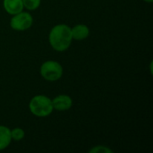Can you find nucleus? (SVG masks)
I'll return each instance as SVG.
<instances>
[{
  "label": "nucleus",
  "instance_id": "obj_6",
  "mask_svg": "<svg viewBox=\"0 0 153 153\" xmlns=\"http://www.w3.org/2000/svg\"><path fill=\"white\" fill-rule=\"evenodd\" d=\"M73 39L75 40H83L87 39L90 35V29L86 24L79 23L71 28Z\"/></svg>",
  "mask_w": 153,
  "mask_h": 153
},
{
  "label": "nucleus",
  "instance_id": "obj_5",
  "mask_svg": "<svg viewBox=\"0 0 153 153\" xmlns=\"http://www.w3.org/2000/svg\"><path fill=\"white\" fill-rule=\"evenodd\" d=\"M52 104L54 109L57 111H66L69 110L73 106V100L69 95L60 94L56 96L52 100Z\"/></svg>",
  "mask_w": 153,
  "mask_h": 153
},
{
  "label": "nucleus",
  "instance_id": "obj_2",
  "mask_svg": "<svg viewBox=\"0 0 153 153\" xmlns=\"http://www.w3.org/2000/svg\"><path fill=\"white\" fill-rule=\"evenodd\" d=\"M29 109L30 113L36 117H48L54 110L52 100L46 95H36L30 100L29 103Z\"/></svg>",
  "mask_w": 153,
  "mask_h": 153
},
{
  "label": "nucleus",
  "instance_id": "obj_3",
  "mask_svg": "<svg viewBox=\"0 0 153 153\" xmlns=\"http://www.w3.org/2000/svg\"><path fill=\"white\" fill-rule=\"evenodd\" d=\"M41 76L48 82H56L63 75V67L60 63L55 60L44 62L39 69Z\"/></svg>",
  "mask_w": 153,
  "mask_h": 153
},
{
  "label": "nucleus",
  "instance_id": "obj_12",
  "mask_svg": "<svg viewBox=\"0 0 153 153\" xmlns=\"http://www.w3.org/2000/svg\"><path fill=\"white\" fill-rule=\"evenodd\" d=\"M143 1H145V2H147V3H152L153 0H143Z\"/></svg>",
  "mask_w": 153,
  "mask_h": 153
},
{
  "label": "nucleus",
  "instance_id": "obj_9",
  "mask_svg": "<svg viewBox=\"0 0 153 153\" xmlns=\"http://www.w3.org/2000/svg\"><path fill=\"white\" fill-rule=\"evenodd\" d=\"M25 133L24 130L20 128V127H15L13 129L11 130V137H12V141H15V142H19L22 141L24 138Z\"/></svg>",
  "mask_w": 153,
  "mask_h": 153
},
{
  "label": "nucleus",
  "instance_id": "obj_1",
  "mask_svg": "<svg viewBox=\"0 0 153 153\" xmlns=\"http://www.w3.org/2000/svg\"><path fill=\"white\" fill-rule=\"evenodd\" d=\"M48 41L54 50L58 52L66 50L73 41L71 27L65 23L55 25L49 31Z\"/></svg>",
  "mask_w": 153,
  "mask_h": 153
},
{
  "label": "nucleus",
  "instance_id": "obj_7",
  "mask_svg": "<svg viewBox=\"0 0 153 153\" xmlns=\"http://www.w3.org/2000/svg\"><path fill=\"white\" fill-rule=\"evenodd\" d=\"M3 6L5 12L11 15L16 14L23 11V8H24L22 0H4Z\"/></svg>",
  "mask_w": 153,
  "mask_h": 153
},
{
  "label": "nucleus",
  "instance_id": "obj_8",
  "mask_svg": "<svg viewBox=\"0 0 153 153\" xmlns=\"http://www.w3.org/2000/svg\"><path fill=\"white\" fill-rule=\"evenodd\" d=\"M11 142V130L5 126H0V151L6 149Z\"/></svg>",
  "mask_w": 153,
  "mask_h": 153
},
{
  "label": "nucleus",
  "instance_id": "obj_10",
  "mask_svg": "<svg viewBox=\"0 0 153 153\" xmlns=\"http://www.w3.org/2000/svg\"><path fill=\"white\" fill-rule=\"evenodd\" d=\"M41 0H22L23 7L29 11H34L40 5Z\"/></svg>",
  "mask_w": 153,
  "mask_h": 153
},
{
  "label": "nucleus",
  "instance_id": "obj_4",
  "mask_svg": "<svg viewBox=\"0 0 153 153\" xmlns=\"http://www.w3.org/2000/svg\"><path fill=\"white\" fill-rule=\"evenodd\" d=\"M33 23V17L28 12H20L13 14L10 20V26L13 30L17 31H23L31 27Z\"/></svg>",
  "mask_w": 153,
  "mask_h": 153
},
{
  "label": "nucleus",
  "instance_id": "obj_11",
  "mask_svg": "<svg viewBox=\"0 0 153 153\" xmlns=\"http://www.w3.org/2000/svg\"><path fill=\"white\" fill-rule=\"evenodd\" d=\"M89 152L91 153H113V151L110 148L107 146H102V145L94 146Z\"/></svg>",
  "mask_w": 153,
  "mask_h": 153
}]
</instances>
